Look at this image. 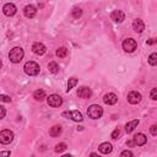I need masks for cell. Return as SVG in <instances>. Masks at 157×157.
<instances>
[{
	"mask_svg": "<svg viewBox=\"0 0 157 157\" xmlns=\"http://www.w3.org/2000/svg\"><path fill=\"white\" fill-rule=\"evenodd\" d=\"M23 55H25L23 49H22L21 47H15V48H12V49L10 50V53H9V59H10V61H12V63L16 64V63H20V61L22 60Z\"/></svg>",
	"mask_w": 157,
	"mask_h": 157,
	"instance_id": "1",
	"label": "cell"
},
{
	"mask_svg": "<svg viewBox=\"0 0 157 157\" xmlns=\"http://www.w3.org/2000/svg\"><path fill=\"white\" fill-rule=\"evenodd\" d=\"M23 69H25V72L27 75H29V76H36L40 71V67H39V65L36 61H27L25 64Z\"/></svg>",
	"mask_w": 157,
	"mask_h": 157,
	"instance_id": "2",
	"label": "cell"
},
{
	"mask_svg": "<svg viewBox=\"0 0 157 157\" xmlns=\"http://www.w3.org/2000/svg\"><path fill=\"white\" fill-rule=\"evenodd\" d=\"M87 115L91 119H99L103 115V109L102 107H99L98 104H92L88 107L87 109Z\"/></svg>",
	"mask_w": 157,
	"mask_h": 157,
	"instance_id": "3",
	"label": "cell"
},
{
	"mask_svg": "<svg viewBox=\"0 0 157 157\" xmlns=\"http://www.w3.org/2000/svg\"><path fill=\"white\" fill-rule=\"evenodd\" d=\"M63 117H65L67 119H71L74 121H82L83 120L82 114L78 110H65V112H63Z\"/></svg>",
	"mask_w": 157,
	"mask_h": 157,
	"instance_id": "4",
	"label": "cell"
},
{
	"mask_svg": "<svg viewBox=\"0 0 157 157\" xmlns=\"http://www.w3.org/2000/svg\"><path fill=\"white\" fill-rule=\"evenodd\" d=\"M13 140V132L9 129H5L2 131H0V144L7 145Z\"/></svg>",
	"mask_w": 157,
	"mask_h": 157,
	"instance_id": "5",
	"label": "cell"
},
{
	"mask_svg": "<svg viewBox=\"0 0 157 157\" xmlns=\"http://www.w3.org/2000/svg\"><path fill=\"white\" fill-rule=\"evenodd\" d=\"M136 47H137L136 40L132 39V38H126V39H124V42H123V49H124L125 52H128V53H132V52L136 49Z\"/></svg>",
	"mask_w": 157,
	"mask_h": 157,
	"instance_id": "6",
	"label": "cell"
},
{
	"mask_svg": "<svg viewBox=\"0 0 157 157\" xmlns=\"http://www.w3.org/2000/svg\"><path fill=\"white\" fill-rule=\"evenodd\" d=\"M47 103L50 105V107H60L63 104V98L59 96V94H50L48 98H47Z\"/></svg>",
	"mask_w": 157,
	"mask_h": 157,
	"instance_id": "7",
	"label": "cell"
},
{
	"mask_svg": "<svg viewBox=\"0 0 157 157\" xmlns=\"http://www.w3.org/2000/svg\"><path fill=\"white\" fill-rule=\"evenodd\" d=\"M141 98H142L141 97V93L137 92V91H131L128 94V102L131 103V104H137L141 101Z\"/></svg>",
	"mask_w": 157,
	"mask_h": 157,
	"instance_id": "8",
	"label": "cell"
},
{
	"mask_svg": "<svg viewBox=\"0 0 157 157\" xmlns=\"http://www.w3.org/2000/svg\"><path fill=\"white\" fill-rule=\"evenodd\" d=\"M16 11H17V9H16L15 4H12V2H7V4H5L4 7H2V12H4V15H6V16H13V15L16 13Z\"/></svg>",
	"mask_w": 157,
	"mask_h": 157,
	"instance_id": "9",
	"label": "cell"
},
{
	"mask_svg": "<svg viewBox=\"0 0 157 157\" xmlns=\"http://www.w3.org/2000/svg\"><path fill=\"white\" fill-rule=\"evenodd\" d=\"M45 50H47L45 45H44L43 43H40V42H36V43H33V45H32V52H33L34 54H37V55H43V54L45 53Z\"/></svg>",
	"mask_w": 157,
	"mask_h": 157,
	"instance_id": "10",
	"label": "cell"
},
{
	"mask_svg": "<svg viewBox=\"0 0 157 157\" xmlns=\"http://www.w3.org/2000/svg\"><path fill=\"white\" fill-rule=\"evenodd\" d=\"M110 18L115 22H123L125 20V15L121 10H114L112 13H110Z\"/></svg>",
	"mask_w": 157,
	"mask_h": 157,
	"instance_id": "11",
	"label": "cell"
},
{
	"mask_svg": "<svg viewBox=\"0 0 157 157\" xmlns=\"http://www.w3.org/2000/svg\"><path fill=\"white\" fill-rule=\"evenodd\" d=\"M132 141H134V145H136V146H142V145L146 144L147 137H146L144 134L139 132V134H136V135L132 137Z\"/></svg>",
	"mask_w": 157,
	"mask_h": 157,
	"instance_id": "12",
	"label": "cell"
},
{
	"mask_svg": "<svg viewBox=\"0 0 157 157\" xmlns=\"http://www.w3.org/2000/svg\"><path fill=\"white\" fill-rule=\"evenodd\" d=\"M132 28H134V31H135L136 33L144 32V29H145V23H144V21L140 20V18L134 20V22H132Z\"/></svg>",
	"mask_w": 157,
	"mask_h": 157,
	"instance_id": "13",
	"label": "cell"
},
{
	"mask_svg": "<svg viewBox=\"0 0 157 157\" xmlns=\"http://www.w3.org/2000/svg\"><path fill=\"white\" fill-rule=\"evenodd\" d=\"M23 13H25L26 17L33 18V17L36 16V13H37V10H36V7H34L33 5H27V6H25V9H23Z\"/></svg>",
	"mask_w": 157,
	"mask_h": 157,
	"instance_id": "14",
	"label": "cell"
},
{
	"mask_svg": "<svg viewBox=\"0 0 157 157\" xmlns=\"http://www.w3.org/2000/svg\"><path fill=\"white\" fill-rule=\"evenodd\" d=\"M91 94H92L91 88H88V87H86V86L80 87L78 91H77V96H78L80 98H90Z\"/></svg>",
	"mask_w": 157,
	"mask_h": 157,
	"instance_id": "15",
	"label": "cell"
},
{
	"mask_svg": "<svg viewBox=\"0 0 157 157\" xmlns=\"http://www.w3.org/2000/svg\"><path fill=\"white\" fill-rule=\"evenodd\" d=\"M117 101H118V97H117V94H114V93H107V94L103 97V102H104L105 104H108V105L115 104Z\"/></svg>",
	"mask_w": 157,
	"mask_h": 157,
	"instance_id": "16",
	"label": "cell"
},
{
	"mask_svg": "<svg viewBox=\"0 0 157 157\" xmlns=\"http://www.w3.org/2000/svg\"><path fill=\"white\" fill-rule=\"evenodd\" d=\"M98 150H99L102 153L108 155V153H110V152H112L113 147H112V144H109V142H102V144L98 146Z\"/></svg>",
	"mask_w": 157,
	"mask_h": 157,
	"instance_id": "17",
	"label": "cell"
},
{
	"mask_svg": "<svg viewBox=\"0 0 157 157\" xmlns=\"http://www.w3.org/2000/svg\"><path fill=\"white\" fill-rule=\"evenodd\" d=\"M137 124H139V120H137V119H134V120L129 121V123L125 125V131H126L128 134L131 132V131H134V129L137 126Z\"/></svg>",
	"mask_w": 157,
	"mask_h": 157,
	"instance_id": "18",
	"label": "cell"
},
{
	"mask_svg": "<svg viewBox=\"0 0 157 157\" xmlns=\"http://www.w3.org/2000/svg\"><path fill=\"white\" fill-rule=\"evenodd\" d=\"M61 134V126L60 125H54L50 130H49V135L52 136V137H56V136H59Z\"/></svg>",
	"mask_w": 157,
	"mask_h": 157,
	"instance_id": "19",
	"label": "cell"
},
{
	"mask_svg": "<svg viewBox=\"0 0 157 157\" xmlns=\"http://www.w3.org/2000/svg\"><path fill=\"white\" fill-rule=\"evenodd\" d=\"M48 69H49V71H50L52 74H58L59 70H60L58 63H55V61H50V63L48 64Z\"/></svg>",
	"mask_w": 157,
	"mask_h": 157,
	"instance_id": "20",
	"label": "cell"
},
{
	"mask_svg": "<svg viewBox=\"0 0 157 157\" xmlns=\"http://www.w3.org/2000/svg\"><path fill=\"white\" fill-rule=\"evenodd\" d=\"M33 97H34V99H37V101H43L44 98H47V97H45V92H44L43 90H37V91H34Z\"/></svg>",
	"mask_w": 157,
	"mask_h": 157,
	"instance_id": "21",
	"label": "cell"
},
{
	"mask_svg": "<svg viewBox=\"0 0 157 157\" xmlns=\"http://www.w3.org/2000/svg\"><path fill=\"white\" fill-rule=\"evenodd\" d=\"M66 55H67V49H66V48L61 47V48H59V49L56 50V56H58V58H65Z\"/></svg>",
	"mask_w": 157,
	"mask_h": 157,
	"instance_id": "22",
	"label": "cell"
},
{
	"mask_svg": "<svg viewBox=\"0 0 157 157\" xmlns=\"http://www.w3.org/2000/svg\"><path fill=\"white\" fill-rule=\"evenodd\" d=\"M148 64L151 66H155L157 64V53H152L150 56H148Z\"/></svg>",
	"mask_w": 157,
	"mask_h": 157,
	"instance_id": "23",
	"label": "cell"
},
{
	"mask_svg": "<svg viewBox=\"0 0 157 157\" xmlns=\"http://www.w3.org/2000/svg\"><path fill=\"white\" fill-rule=\"evenodd\" d=\"M76 83H77V78H75V77L69 78V81H67V92H69L71 88H74V87L76 86Z\"/></svg>",
	"mask_w": 157,
	"mask_h": 157,
	"instance_id": "24",
	"label": "cell"
},
{
	"mask_svg": "<svg viewBox=\"0 0 157 157\" xmlns=\"http://www.w3.org/2000/svg\"><path fill=\"white\" fill-rule=\"evenodd\" d=\"M65 148H66V144H65V142H60V144H58V145L55 146L54 151H55V152H61V151H64Z\"/></svg>",
	"mask_w": 157,
	"mask_h": 157,
	"instance_id": "25",
	"label": "cell"
},
{
	"mask_svg": "<svg viewBox=\"0 0 157 157\" xmlns=\"http://www.w3.org/2000/svg\"><path fill=\"white\" fill-rule=\"evenodd\" d=\"M81 15H82V10L81 9H74V11H72V17L74 18H78Z\"/></svg>",
	"mask_w": 157,
	"mask_h": 157,
	"instance_id": "26",
	"label": "cell"
},
{
	"mask_svg": "<svg viewBox=\"0 0 157 157\" xmlns=\"http://www.w3.org/2000/svg\"><path fill=\"white\" fill-rule=\"evenodd\" d=\"M120 157H134V155H132V152H131V151L125 150V151H123V152L120 153Z\"/></svg>",
	"mask_w": 157,
	"mask_h": 157,
	"instance_id": "27",
	"label": "cell"
},
{
	"mask_svg": "<svg viewBox=\"0 0 157 157\" xmlns=\"http://www.w3.org/2000/svg\"><path fill=\"white\" fill-rule=\"evenodd\" d=\"M0 101H1V102H6V103H10V102H11V98H10L9 96L0 94Z\"/></svg>",
	"mask_w": 157,
	"mask_h": 157,
	"instance_id": "28",
	"label": "cell"
},
{
	"mask_svg": "<svg viewBox=\"0 0 157 157\" xmlns=\"http://www.w3.org/2000/svg\"><path fill=\"white\" fill-rule=\"evenodd\" d=\"M151 99H153V101H156L157 99V88H152V91H151Z\"/></svg>",
	"mask_w": 157,
	"mask_h": 157,
	"instance_id": "29",
	"label": "cell"
},
{
	"mask_svg": "<svg viewBox=\"0 0 157 157\" xmlns=\"http://www.w3.org/2000/svg\"><path fill=\"white\" fill-rule=\"evenodd\" d=\"M150 131H151V134H152V136H156L157 135V125H152L151 128H150Z\"/></svg>",
	"mask_w": 157,
	"mask_h": 157,
	"instance_id": "30",
	"label": "cell"
},
{
	"mask_svg": "<svg viewBox=\"0 0 157 157\" xmlns=\"http://www.w3.org/2000/svg\"><path fill=\"white\" fill-rule=\"evenodd\" d=\"M119 134H120V130L119 129H115L113 132H112V139H118V136H119Z\"/></svg>",
	"mask_w": 157,
	"mask_h": 157,
	"instance_id": "31",
	"label": "cell"
},
{
	"mask_svg": "<svg viewBox=\"0 0 157 157\" xmlns=\"http://www.w3.org/2000/svg\"><path fill=\"white\" fill-rule=\"evenodd\" d=\"M5 114H6V110H5V108H4L2 105H0V119H2V118L5 117Z\"/></svg>",
	"mask_w": 157,
	"mask_h": 157,
	"instance_id": "32",
	"label": "cell"
},
{
	"mask_svg": "<svg viewBox=\"0 0 157 157\" xmlns=\"http://www.w3.org/2000/svg\"><path fill=\"white\" fill-rule=\"evenodd\" d=\"M11 152L10 151H1L0 152V157H10Z\"/></svg>",
	"mask_w": 157,
	"mask_h": 157,
	"instance_id": "33",
	"label": "cell"
},
{
	"mask_svg": "<svg viewBox=\"0 0 157 157\" xmlns=\"http://www.w3.org/2000/svg\"><path fill=\"white\" fill-rule=\"evenodd\" d=\"M153 43H155V39H153V38H151V39L147 40V44H148V45H151V44H153Z\"/></svg>",
	"mask_w": 157,
	"mask_h": 157,
	"instance_id": "34",
	"label": "cell"
},
{
	"mask_svg": "<svg viewBox=\"0 0 157 157\" xmlns=\"http://www.w3.org/2000/svg\"><path fill=\"white\" fill-rule=\"evenodd\" d=\"M126 145H128V146H135V145H134V141H132V140H129V141L126 142Z\"/></svg>",
	"mask_w": 157,
	"mask_h": 157,
	"instance_id": "35",
	"label": "cell"
},
{
	"mask_svg": "<svg viewBox=\"0 0 157 157\" xmlns=\"http://www.w3.org/2000/svg\"><path fill=\"white\" fill-rule=\"evenodd\" d=\"M90 157H101L99 155H97V153H94V152H92L91 155H90Z\"/></svg>",
	"mask_w": 157,
	"mask_h": 157,
	"instance_id": "36",
	"label": "cell"
},
{
	"mask_svg": "<svg viewBox=\"0 0 157 157\" xmlns=\"http://www.w3.org/2000/svg\"><path fill=\"white\" fill-rule=\"evenodd\" d=\"M61 157H72L71 155H64V156H61Z\"/></svg>",
	"mask_w": 157,
	"mask_h": 157,
	"instance_id": "37",
	"label": "cell"
},
{
	"mask_svg": "<svg viewBox=\"0 0 157 157\" xmlns=\"http://www.w3.org/2000/svg\"><path fill=\"white\" fill-rule=\"evenodd\" d=\"M1 66H2V63H1V60H0V69H1Z\"/></svg>",
	"mask_w": 157,
	"mask_h": 157,
	"instance_id": "38",
	"label": "cell"
}]
</instances>
